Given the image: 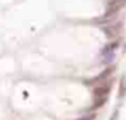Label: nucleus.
<instances>
[{"instance_id": "nucleus-1", "label": "nucleus", "mask_w": 126, "mask_h": 120, "mask_svg": "<svg viewBox=\"0 0 126 120\" xmlns=\"http://www.w3.org/2000/svg\"><path fill=\"white\" fill-rule=\"evenodd\" d=\"M125 5H126V0H110V2L107 3L105 15H104L101 19H110V18H113Z\"/></svg>"}, {"instance_id": "nucleus-2", "label": "nucleus", "mask_w": 126, "mask_h": 120, "mask_svg": "<svg viewBox=\"0 0 126 120\" xmlns=\"http://www.w3.org/2000/svg\"><path fill=\"white\" fill-rule=\"evenodd\" d=\"M119 28H120V24H110V25H107V27H102V31H104V34L108 37V39H114L117 34H119Z\"/></svg>"}, {"instance_id": "nucleus-3", "label": "nucleus", "mask_w": 126, "mask_h": 120, "mask_svg": "<svg viewBox=\"0 0 126 120\" xmlns=\"http://www.w3.org/2000/svg\"><path fill=\"white\" fill-rule=\"evenodd\" d=\"M108 90H110V85H105V86H98V88H95V90H94V96H95V98L107 96V95H108Z\"/></svg>"}, {"instance_id": "nucleus-4", "label": "nucleus", "mask_w": 126, "mask_h": 120, "mask_svg": "<svg viewBox=\"0 0 126 120\" xmlns=\"http://www.w3.org/2000/svg\"><path fill=\"white\" fill-rule=\"evenodd\" d=\"M111 73H113V68H107V70H104V71L96 77V80H105L107 77H110V76H111Z\"/></svg>"}, {"instance_id": "nucleus-5", "label": "nucleus", "mask_w": 126, "mask_h": 120, "mask_svg": "<svg viewBox=\"0 0 126 120\" xmlns=\"http://www.w3.org/2000/svg\"><path fill=\"white\" fill-rule=\"evenodd\" d=\"M125 93H126V79H125V77H122V80H120V90H119V96H120V98H123V96H125Z\"/></svg>"}, {"instance_id": "nucleus-6", "label": "nucleus", "mask_w": 126, "mask_h": 120, "mask_svg": "<svg viewBox=\"0 0 126 120\" xmlns=\"http://www.w3.org/2000/svg\"><path fill=\"white\" fill-rule=\"evenodd\" d=\"M107 101V96H101V98H95V102H94V107L92 108H99L104 102Z\"/></svg>"}, {"instance_id": "nucleus-7", "label": "nucleus", "mask_w": 126, "mask_h": 120, "mask_svg": "<svg viewBox=\"0 0 126 120\" xmlns=\"http://www.w3.org/2000/svg\"><path fill=\"white\" fill-rule=\"evenodd\" d=\"M94 114H89V116H85V117H82V119H77V120H94Z\"/></svg>"}, {"instance_id": "nucleus-8", "label": "nucleus", "mask_w": 126, "mask_h": 120, "mask_svg": "<svg viewBox=\"0 0 126 120\" xmlns=\"http://www.w3.org/2000/svg\"><path fill=\"white\" fill-rule=\"evenodd\" d=\"M117 114H119V113H117V111H114V114L111 116V120H116V119H117Z\"/></svg>"}]
</instances>
